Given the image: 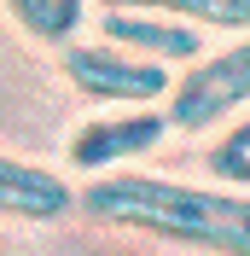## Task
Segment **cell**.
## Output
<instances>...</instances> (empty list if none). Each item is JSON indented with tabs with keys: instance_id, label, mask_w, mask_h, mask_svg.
Here are the masks:
<instances>
[{
	"instance_id": "cell-1",
	"label": "cell",
	"mask_w": 250,
	"mask_h": 256,
	"mask_svg": "<svg viewBox=\"0 0 250 256\" xmlns=\"http://www.w3.org/2000/svg\"><path fill=\"white\" fill-rule=\"evenodd\" d=\"M94 222L146 233L157 244H180L198 256H250V192L238 186H198L169 175H94V186L76 198Z\"/></svg>"
},
{
	"instance_id": "cell-2",
	"label": "cell",
	"mask_w": 250,
	"mask_h": 256,
	"mask_svg": "<svg viewBox=\"0 0 250 256\" xmlns=\"http://www.w3.org/2000/svg\"><path fill=\"white\" fill-rule=\"evenodd\" d=\"M238 111H250V35H233L227 47L174 70V88L163 99V116L180 134H204Z\"/></svg>"
},
{
	"instance_id": "cell-3",
	"label": "cell",
	"mask_w": 250,
	"mask_h": 256,
	"mask_svg": "<svg viewBox=\"0 0 250 256\" xmlns=\"http://www.w3.org/2000/svg\"><path fill=\"white\" fill-rule=\"evenodd\" d=\"M64 76L88 105L99 111H134V105H163L174 88L169 64H152L140 52H122L110 41H76L64 47Z\"/></svg>"
},
{
	"instance_id": "cell-4",
	"label": "cell",
	"mask_w": 250,
	"mask_h": 256,
	"mask_svg": "<svg viewBox=\"0 0 250 256\" xmlns=\"http://www.w3.org/2000/svg\"><path fill=\"white\" fill-rule=\"evenodd\" d=\"M163 134H169V116L157 111V105H134V111H94L76 134H70L64 158H70V169H82V175H116L122 163L157 152Z\"/></svg>"
},
{
	"instance_id": "cell-5",
	"label": "cell",
	"mask_w": 250,
	"mask_h": 256,
	"mask_svg": "<svg viewBox=\"0 0 250 256\" xmlns=\"http://www.w3.org/2000/svg\"><path fill=\"white\" fill-rule=\"evenodd\" d=\"M70 210H76V192H70L64 175L0 152V222L6 227H52Z\"/></svg>"
},
{
	"instance_id": "cell-6",
	"label": "cell",
	"mask_w": 250,
	"mask_h": 256,
	"mask_svg": "<svg viewBox=\"0 0 250 256\" xmlns=\"http://www.w3.org/2000/svg\"><path fill=\"white\" fill-rule=\"evenodd\" d=\"M99 41L140 52L152 64H169V70H186L192 58H204V30L157 18V12H99Z\"/></svg>"
},
{
	"instance_id": "cell-7",
	"label": "cell",
	"mask_w": 250,
	"mask_h": 256,
	"mask_svg": "<svg viewBox=\"0 0 250 256\" xmlns=\"http://www.w3.org/2000/svg\"><path fill=\"white\" fill-rule=\"evenodd\" d=\"M99 12H157L192 30L250 35V0H99Z\"/></svg>"
},
{
	"instance_id": "cell-8",
	"label": "cell",
	"mask_w": 250,
	"mask_h": 256,
	"mask_svg": "<svg viewBox=\"0 0 250 256\" xmlns=\"http://www.w3.org/2000/svg\"><path fill=\"white\" fill-rule=\"evenodd\" d=\"M0 6L12 12V24L30 41H47V47H64L88 12V0H0Z\"/></svg>"
},
{
	"instance_id": "cell-9",
	"label": "cell",
	"mask_w": 250,
	"mask_h": 256,
	"mask_svg": "<svg viewBox=\"0 0 250 256\" xmlns=\"http://www.w3.org/2000/svg\"><path fill=\"white\" fill-rule=\"evenodd\" d=\"M204 169H210V180H216V186H238V192H250V116H238V122L227 128L216 146H210Z\"/></svg>"
}]
</instances>
